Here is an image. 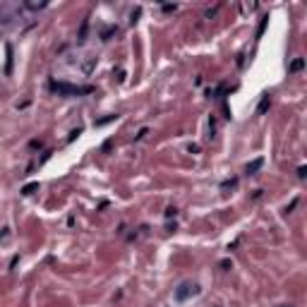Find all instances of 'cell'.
Returning a JSON list of instances; mask_svg holds the SVG:
<instances>
[{"mask_svg":"<svg viewBox=\"0 0 307 307\" xmlns=\"http://www.w3.org/2000/svg\"><path fill=\"white\" fill-rule=\"evenodd\" d=\"M15 20H17V12H15V8H12V5H8V3H0V29L12 27V24H15Z\"/></svg>","mask_w":307,"mask_h":307,"instance_id":"obj_3","label":"cell"},{"mask_svg":"<svg viewBox=\"0 0 307 307\" xmlns=\"http://www.w3.org/2000/svg\"><path fill=\"white\" fill-rule=\"evenodd\" d=\"M278 307H293V305H278Z\"/></svg>","mask_w":307,"mask_h":307,"instance_id":"obj_12","label":"cell"},{"mask_svg":"<svg viewBox=\"0 0 307 307\" xmlns=\"http://www.w3.org/2000/svg\"><path fill=\"white\" fill-rule=\"evenodd\" d=\"M34 190H39V183H32V185H24V187H22V195H32Z\"/></svg>","mask_w":307,"mask_h":307,"instance_id":"obj_9","label":"cell"},{"mask_svg":"<svg viewBox=\"0 0 307 307\" xmlns=\"http://www.w3.org/2000/svg\"><path fill=\"white\" fill-rule=\"evenodd\" d=\"M262 166H264V159H254V161H250V164L245 166V173H247V176H254V173H259Z\"/></svg>","mask_w":307,"mask_h":307,"instance_id":"obj_4","label":"cell"},{"mask_svg":"<svg viewBox=\"0 0 307 307\" xmlns=\"http://www.w3.org/2000/svg\"><path fill=\"white\" fill-rule=\"evenodd\" d=\"M302 67H305V60H302V58H295V60L290 63V67H288V72H300Z\"/></svg>","mask_w":307,"mask_h":307,"instance_id":"obj_7","label":"cell"},{"mask_svg":"<svg viewBox=\"0 0 307 307\" xmlns=\"http://www.w3.org/2000/svg\"><path fill=\"white\" fill-rule=\"evenodd\" d=\"M266 20H269V17H262V22H259V29H257V39H259V36H262V34H264V27H266Z\"/></svg>","mask_w":307,"mask_h":307,"instance_id":"obj_10","label":"cell"},{"mask_svg":"<svg viewBox=\"0 0 307 307\" xmlns=\"http://www.w3.org/2000/svg\"><path fill=\"white\" fill-rule=\"evenodd\" d=\"M199 293V285L192 283V281H185V283L178 285L176 290V300H180V302H185V300H190L192 295H197Z\"/></svg>","mask_w":307,"mask_h":307,"instance_id":"obj_2","label":"cell"},{"mask_svg":"<svg viewBox=\"0 0 307 307\" xmlns=\"http://www.w3.org/2000/svg\"><path fill=\"white\" fill-rule=\"evenodd\" d=\"M271 106V99L269 96H262V101H259V106H257V115H262V113H266V108Z\"/></svg>","mask_w":307,"mask_h":307,"instance_id":"obj_6","label":"cell"},{"mask_svg":"<svg viewBox=\"0 0 307 307\" xmlns=\"http://www.w3.org/2000/svg\"><path fill=\"white\" fill-rule=\"evenodd\" d=\"M5 53H8V65H5V75H12V46H5Z\"/></svg>","mask_w":307,"mask_h":307,"instance_id":"obj_8","label":"cell"},{"mask_svg":"<svg viewBox=\"0 0 307 307\" xmlns=\"http://www.w3.org/2000/svg\"><path fill=\"white\" fill-rule=\"evenodd\" d=\"M24 8H27V10L39 12V10H44V8H48V3H46V0H27Z\"/></svg>","mask_w":307,"mask_h":307,"instance_id":"obj_5","label":"cell"},{"mask_svg":"<svg viewBox=\"0 0 307 307\" xmlns=\"http://www.w3.org/2000/svg\"><path fill=\"white\" fill-rule=\"evenodd\" d=\"M305 173H307V168H305V166H300V168H297V178L302 180V178H305Z\"/></svg>","mask_w":307,"mask_h":307,"instance_id":"obj_11","label":"cell"},{"mask_svg":"<svg viewBox=\"0 0 307 307\" xmlns=\"http://www.w3.org/2000/svg\"><path fill=\"white\" fill-rule=\"evenodd\" d=\"M51 89L58 94H67V96H79V94H91V87H75V84H65V82H51Z\"/></svg>","mask_w":307,"mask_h":307,"instance_id":"obj_1","label":"cell"}]
</instances>
